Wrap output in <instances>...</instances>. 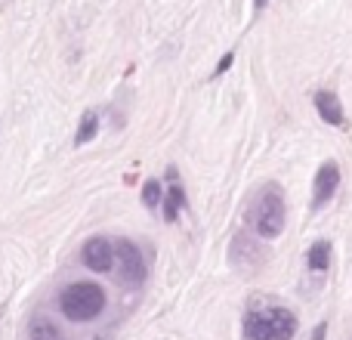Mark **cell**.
I'll return each instance as SVG.
<instances>
[{
	"instance_id": "8",
	"label": "cell",
	"mask_w": 352,
	"mask_h": 340,
	"mask_svg": "<svg viewBox=\"0 0 352 340\" xmlns=\"http://www.w3.org/2000/svg\"><path fill=\"white\" fill-rule=\"evenodd\" d=\"M182 207H186V192H182V186L173 180V186L167 189V195H164V220L167 223H176Z\"/></svg>"
},
{
	"instance_id": "13",
	"label": "cell",
	"mask_w": 352,
	"mask_h": 340,
	"mask_svg": "<svg viewBox=\"0 0 352 340\" xmlns=\"http://www.w3.org/2000/svg\"><path fill=\"white\" fill-rule=\"evenodd\" d=\"M232 59H235V53H226V56H223V59H219V62H217V72H213V74H226V72H229Z\"/></svg>"
},
{
	"instance_id": "15",
	"label": "cell",
	"mask_w": 352,
	"mask_h": 340,
	"mask_svg": "<svg viewBox=\"0 0 352 340\" xmlns=\"http://www.w3.org/2000/svg\"><path fill=\"white\" fill-rule=\"evenodd\" d=\"M269 3V0H254V6H256V10H263V6H266Z\"/></svg>"
},
{
	"instance_id": "7",
	"label": "cell",
	"mask_w": 352,
	"mask_h": 340,
	"mask_svg": "<svg viewBox=\"0 0 352 340\" xmlns=\"http://www.w3.org/2000/svg\"><path fill=\"white\" fill-rule=\"evenodd\" d=\"M316 111L322 115L324 124H331V127H343V124H346V115H343L340 96H337V93H331V90L316 93Z\"/></svg>"
},
{
	"instance_id": "3",
	"label": "cell",
	"mask_w": 352,
	"mask_h": 340,
	"mask_svg": "<svg viewBox=\"0 0 352 340\" xmlns=\"http://www.w3.org/2000/svg\"><path fill=\"white\" fill-rule=\"evenodd\" d=\"M285 217H287V207H285V195H281L278 186H266L260 195V204H256V235L260 238H278L285 232Z\"/></svg>"
},
{
	"instance_id": "12",
	"label": "cell",
	"mask_w": 352,
	"mask_h": 340,
	"mask_svg": "<svg viewBox=\"0 0 352 340\" xmlns=\"http://www.w3.org/2000/svg\"><path fill=\"white\" fill-rule=\"evenodd\" d=\"M161 198H164V195H161V186H158V180H148L146 186H142V204L146 207H158L161 204Z\"/></svg>"
},
{
	"instance_id": "14",
	"label": "cell",
	"mask_w": 352,
	"mask_h": 340,
	"mask_svg": "<svg viewBox=\"0 0 352 340\" xmlns=\"http://www.w3.org/2000/svg\"><path fill=\"white\" fill-rule=\"evenodd\" d=\"M324 331H328V325H318L316 334H312V340H322V337H324Z\"/></svg>"
},
{
	"instance_id": "6",
	"label": "cell",
	"mask_w": 352,
	"mask_h": 340,
	"mask_svg": "<svg viewBox=\"0 0 352 340\" xmlns=\"http://www.w3.org/2000/svg\"><path fill=\"white\" fill-rule=\"evenodd\" d=\"M337 186H340V167L334 161H324L316 173V182H312V207H324L331 198H334Z\"/></svg>"
},
{
	"instance_id": "11",
	"label": "cell",
	"mask_w": 352,
	"mask_h": 340,
	"mask_svg": "<svg viewBox=\"0 0 352 340\" xmlns=\"http://www.w3.org/2000/svg\"><path fill=\"white\" fill-rule=\"evenodd\" d=\"M31 340H65L62 328L53 325V319H34L31 322Z\"/></svg>"
},
{
	"instance_id": "2",
	"label": "cell",
	"mask_w": 352,
	"mask_h": 340,
	"mask_svg": "<svg viewBox=\"0 0 352 340\" xmlns=\"http://www.w3.org/2000/svg\"><path fill=\"white\" fill-rule=\"evenodd\" d=\"M244 334H248V340H291L297 334V319L285 306L250 312L248 322H244Z\"/></svg>"
},
{
	"instance_id": "5",
	"label": "cell",
	"mask_w": 352,
	"mask_h": 340,
	"mask_svg": "<svg viewBox=\"0 0 352 340\" xmlns=\"http://www.w3.org/2000/svg\"><path fill=\"white\" fill-rule=\"evenodd\" d=\"M80 263H84L90 273H109L115 266V244L109 238H90V242L80 248Z\"/></svg>"
},
{
	"instance_id": "10",
	"label": "cell",
	"mask_w": 352,
	"mask_h": 340,
	"mask_svg": "<svg viewBox=\"0 0 352 340\" xmlns=\"http://www.w3.org/2000/svg\"><path fill=\"white\" fill-rule=\"evenodd\" d=\"M306 263H309L312 273H324L331 266V244L328 242H316L306 254Z\"/></svg>"
},
{
	"instance_id": "4",
	"label": "cell",
	"mask_w": 352,
	"mask_h": 340,
	"mask_svg": "<svg viewBox=\"0 0 352 340\" xmlns=\"http://www.w3.org/2000/svg\"><path fill=\"white\" fill-rule=\"evenodd\" d=\"M115 260H118V279L127 288H140L148 279V266L142 251L133 242H118L115 244Z\"/></svg>"
},
{
	"instance_id": "1",
	"label": "cell",
	"mask_w": 352,
	"mask_h": 340,
	"mask_svg": "<svg viewBox=\"0 0 352 340\" xmlns=\"http://www.w3.org/2000/svg\"><path fill=\"white\" fill-rule=\"evenodd\" d=\"M59 310L72 322H93L105 310V291L96 281H74V285L62 288Z\"/></svg>"
},
{
	"instance_id": "9",
	"label": "cell",
	"mask_w": 352,
	"mask_h": 340,
	"mask_svg": "<svg viewBox=\"0 0 352 340\" xmlns=\"http://www.w3.org/2000/svg\"><path fill=\"white\" fill-rule=\"evenodd\" d=\"M99 134V115L93 109L84 111V118H80L78 124V134H74V146H87V142H93Z\"/></svg>"
}]
</instances>
